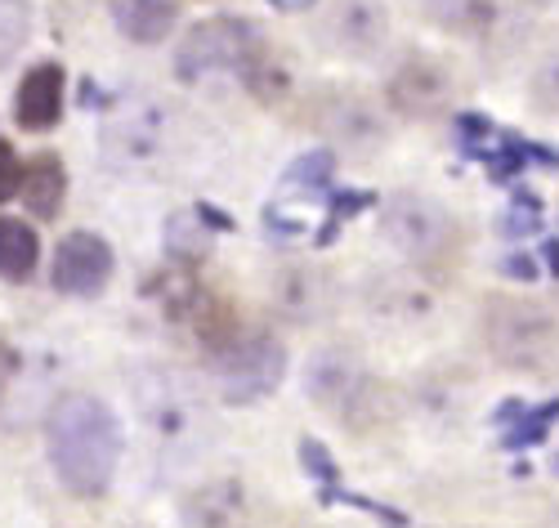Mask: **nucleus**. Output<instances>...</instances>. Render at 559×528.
Wrapping results in <instances>:
<instances>
[{"mask_svg":"<svg viewBox=\"0 0 559 528\" xmlns=\"http://www.w3.org/2000/svg\"><path fill=\"white\" fill-rule=\"evenodd\" d=\"M36 260H40L36 228L14 220V215H0V278L5 282H27Z\"/></svg>","mask_w":559,"mask_h":528,"instance_id":"a211bd4d","label":"nucleus"},{"mask_svg":"<svg viewBox=\"0 0 559 528\" xmlns=\"http://www.w3.org/2000/svg\"><path fill=\"white\" fill-rule=\"evenodd\" d=\"M264 36L247 19H206L198 27L183 32L179 50H175V72L183 81H202L215 72H251L264 59Z\"/></svg>","mask_w":559,"mask_h":528,"instance_id":"39448f33","label":"nucleus"},{"mask_svg":"<svg viewBox=\"0 0 559 528\" xmlns=\"http://www.w3.org/2000/svg\"><path fill=\"white\" fill-rule=\"evenodd\" d=\"M362 305L385 322H421L435 314V292L416 273H371L362 286Z\"/></svg>","mask_w":559,"mask_h":528,"instance_id":"f8f14e48","label":"nucleus"},{"mask_svg":"<svg viewBox=\"0 0 559 528\" xmlns=\"http://www.w3.org/2000/svg\"><path fill=\"white\" fill-rule=\"evenodd\" d=\"M313 36L336 59H377L390 45L385 0H322L313 14Z\"/></svg>","mask_w":559,"mask_h":528,"instance_id":"6e6552de","label":"nucleus"},{"mask_svg":"<svg viewBox=\"0 0 559 528\" xmlns=\"http://www.w3.org/2000/svg\"><path fill=\"white\" fill-rule=\"evenodd\" d=\"M484 345L510 372H537L559 350V318L524 296H492L484 305Z\"/></svg>","mask_w":559,"mask_h":528,"instance_id":"7ed1b4c3","label":"nucleus"},{"mask_svg":"<svg viewBox=\"0 0 559 528\" xmlns=\"http://www.w3.org/2000/svg\"><path fill=\"white\" fill-rule=\"evenodd\" d=\"M32 32V5L27 0H0V68H5Z\"/></svg>","mask_w":559,"mask_h":528,"instance_id":"6ab92c4d","label":"nucleus"},{"mask_svg":"<svg viewBox=\"0 0 559 528\" xmlns=\"http://www.w3.org/2000/svg\"><path fill=\"white\" fill-rule=\"evenodd\" d=\"M305 399L349 430L381 425L394 412L385 380L371 376L354 345H318L305 363Z\"/></svg>","mask_w":559,"mask_h":528,"instance_id":"f03ea898","label":"nucleus"},{"mask_svg":"<svg viewBox=\"0 0 559 528\" xmlns=\"http://www.w3.org/2000/svg\"><path fill=\"white\" fill-rule=\"evenodd\" d=\"M309 121L322 139H332L345 153H377L390 139L385 104H377L362 90H322L313 99Z\"/></svg>","mask_w":559,"mask_h":528,"instance_id":"1a4fd4ad","label":"nucleus"},{"mask_svg":"<svg viewBox=\"0 0 559 528\" xmlns=\"http://www.w3.org/2000/svg\"><path fill=\"white\" fill-rule=\"evenodd\" d=\"M14 372H19V354H14L10 345H0V399H5V390H10Z\"/></svg>","mask_w":559,"mask_h":528,"instance_id":"4be33fe9","label":"nucleus"},{"mask_svg":"<svg viewBox=\"0 0 559 528\" xmlns=\"http://www.w3.org/2000/svg\"><path fill=\"white\" fill-rule=\"evenodd\" d=\"M461 81L439 55H407L385 81V108L407 121H439L456 108Z\"/></svg>","mask_w":559,"mask_h":528,"instance_id":"0eeeda50","label":"nucleus"},{"mask_svg":"<svg viewBox=\"0 0 559 528\" xmlns=\"http://www.w3.org/2000/svg\"><path fill=\"white\" fill-rule=\"evenodd\" d=\"M247 515L251 506L238 479H211L183 502V524L189 528H247Z\"/></svg>","mask_w":559,"mask_h":528,"instance_id":"4468645a","label":"nucleus"},{"mask_svg":"<svg viewBox=\"0 0 559 528\" xmlns=\"http://www.w3.org/2000/svg\"><path fill=\"white\" fill-rule=\"evenodd\" d=\"M377 233L385 237V247L412 265H435L443 260L452 247H456V220L452 211L439 202V198H426V193H390L381 202V215H377Z\"/></svg>","mask_w":559,"mask_h":528,"instance_id":"20e7f679","label":"nucleus"},{"mask_svg":"<svg viewBox=\"0 0 559 528\" xmlns=\"http://www.w3.org/2000/svg\"><path fill=\"white\" fill-rule=\"evenodd\" d=\"M63 193H68V175H63V162L55 153H36L23 171V202L32 207L36 220H55L59 207H63Z\"/></svg>","mask_w":559,"mask_h":528,"instance_id":"f3484780","label":"nucleus"},{"mask_svg":"<svg viewBox=\"0 0 559 528\" xmlns=\"http://www.w3.org/2000/svg\"><path fill=\"white\" fill-rule=\"evenodd\" d=\"M112 247L104 243L99 233H90V228H72L59 251H55V286L63 296H99L108 278H112Z\"/></svg>","mask_w":559,"mask_h":528,"instance_id":"9b49d317","label":"nucleus"},{"mask_svg":"<svg viewBox=\"0 0 559 528\" xmlns=\"http://www.w3.org/2000/svg\"><path fill=\"white\" fill-rule=\"evenodd\" d=\"M515 5H524V10H550L555 0H515Z\"/></svg>","mask_w":559,"mask_h":528,"instance_id":"5701e85b","label":"nucleus"},{"mask_svg":"<svg viewBox=\"0 0 559 528\" xmlns=\"http://www.w3.org/2000/svg\"><path fill=\"white\" fill-rule=\"evenodd\" d=\"M45 448L68 493L104 497L121 461V421L104 399L85 390L59 395L45 416Z\"/></svg>","mask_w":559,"mask_h":528,"instance_id":"f257e3e1","label":"nucleus"},{"mask_svg":"<svg viewBox=\"0 0 559 528\" xmlns=\"http://www.w3.org/2000/svg\"><path fill=\"white\" fill-rule=\"evenodd\" d=\"M215 372L228 403H255L277 390L287 372V350L269 331H233L215 345Z\"/></svg>","mask_w":559,"mask_h":528,"instance_id":"423d86ee","label":"nucleus"},{"mask_svg":"<svg viewBox=\"0 0 559 528\" xmlns=\"http://www.w3.org/2000/svg\"><path fill=\"white\" fill-rule=\"evenodd\" d=\"M528 94H533V108L559 121V50H546L528 77Z\"/></svg>","mask_w":559,"mask_h":528,"instance_id":"aec40b11","label":"nucleus"},{"mask_svg":"<svg viewBox=\"0 0 559 528\" xmlns=\"http://www.w3.org/2000/svg\"><path fill=\"white\" fill-rule=\"evenodd\" d=\"M23 171H27V162L14 153L10 139L0 134V202H10V198L23 193Z\"/></svg>","mask_w":559,"mask_h":528,"instance_id":"412c9836","label":"nucleus"},{"mask_svg":"<svg viewBox=\"0 0 559 528\" xmlns=\"http://www.w3.org/2000/svg\"><path fill=\"white\" fill-rule=\"evenodd\" d=\"M269 305L277 318H287L296 327L322 322V318L336 314V278L309 260L277 265L269 273Z\"/></svg>","mask_w":559,"mask_h":528,"instance_id":"9d476101","label":"nucleus"},{"mask_svg":"<svg viewBox=\"0 0 559 528\" xmlns=\"http://www.w3.org/2000/svg\"><path fill=\"white\" fill-rule=\"evenodd\" d=\"M63 90H68V77L59 63H36L23 81H19V94H14V121L23 130H55L59 117H63Z\"/></svg>","mask_w":559,"mask_h":528,"instance_id":"ddd939ff","label":"nucleus"},{"mask_svg":"<svg viewBox=\"0 0 559 528\" xmlns=\"http://www.w3.org/2000/svg\"><path fill=\"white\" fill-rule=\"evenodd\" d=\"M108 14L117 23V32L134 45H157L175 32L179 5L175 0H108Z\"/></svg>","mask_w":559,"mask_h":528,"instance_id":"2eb2a0df","label":"nucleus"},{"mask_svg":"<svg viewBox=\"0 0 559 528\" xmlns=\"http://www.w3.org/2000/svg\"><path fill=\"white\" fill-rule=\"evenodd\" d=\"M421 19L439 27L443 36L475 40L492 27L497 19V0H421Z\"/></svg>","mask_w":559,"mask_h":528,"instance_id":"dca6fc26","label":"nucleus"}]
</instances>
